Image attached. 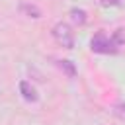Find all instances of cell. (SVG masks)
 <instances>
[{"label":"cell","mask_w":125,"mask_h":125,"mask_svg":"<svg viewBox=\"0 0 125 125\" xmlns=\"http://www.w3.org/2000/svg\"><path fill=\"white\" fill-rule=\"evenodd\" d=\"M111 111H113L119 119H123V121H125V104H123V102H117V104L113 105V109H111Z\"/></svg>","instance_id":"8"},{"label":"cell","mask_w":125,"mask_h":125,"mask_svg":"<svg viewBox=\"0 0 125 125\" xmlns=\"http://www.w3.org/2000/svg\"><path fill=\"white\" fill-rule=\"evenodd\" d=\"M53 39H55L61 47H64V49H72V47H74V31H72V27H70L68 23H64V21H59V23L53 27Z\"/></svg>","instance_id":"2"},{"label":"cell","mask_w":125,"mask_h":125,"mask_svg":"<svg viewBox=\"0 0 125 125\" xmlns=\"http://www.w3.org/2000/svg\"><path fill=\"white\" fill-rule=\"evenodd\" d=\"M111 39H113V43H115L117 47H119V45H125V27H117V29L113 31Z\"/></svg>","instance_id":"7"},{"label":"cell","mask_w":125,"mask_h":125,"mask_svg":"<svg viewBox=\"0 0 125 125\" xmlns=\"http://www.w3.org/2000/svg\"><path fill=\"white\" fill-rule=\"evenodd\" d=\"M55 62H57V66H59L68 78H74V76H76V66H74L72 61H68V59H59V61H55Z\"/></svg>","instance_id":"4"},{"label":"cell","mask_w":125,"mask_h":125,"mask_svg":"<svg viewBox=\"0 0 125 125\" xmlns=\"http://www.w3.org/2000/svg\"><path fill=\"white\" fill-rule=\"evenodd\" d=\"M90 49H92L94 53H100V55H115L119 47H117V45L113 43V39L107 37L104 31H98V33L92 37V41H90Z\"/></svg>","instance_id":"1"},{"label":"cell","mask_w":125,"mask_h":125,"mask_svg":"<svg viewBox=\"0 0 125 125\" xmlns=\"http://www.w3.org/2000/svg\"><path fill=\"white\" fill-rule=\"evenodd\" d=\"M123 0H100L102 6H119Z\"/></svg>","instance_id":"9"},{"label":"cell","mask_w":125,"mask_h":125,"mask_svg":"<svg viewBox=\"0 0 125 125\" xmlns=\"http://www.w3.org/2000/svg\"><path fill=\"white\" fill-rule=\"evenodd\" d=\"M68 16H70V20L76 23V25H84L86 23V12L84 10H80V8H72L70 12H68Z\"/></svg>","instance_id":"5"},{"label":"cell","mask_w":125,"mask_h":125,"mask_svg":"<svg viewBox=\"0 0 125 125\" xmlns=\"http://www.w3.org/2000/svg\"><path fill=\"white\" fill-rule=\"evenodd\" d=\"M20 10H21L23 14H27L29 18H41V10H39L37 6H33V4H21Z\"/></svg>","instance_id":"6"},{"label":"cell","mask_w":125,"mask_h":125,"mask_svg":"<svg viewBox=\"0 0 125 125\" xmlns=\"http://www.w3.org/2000/svg\"><path fill=\"white\" fill-rule=\"evenodd\" d=\"M20 94H21V98H23L25 102H37V100H39L35 88H33L27 80H21V82H20Z\"/></svg>","instance_id":"3"}]
</instances>
